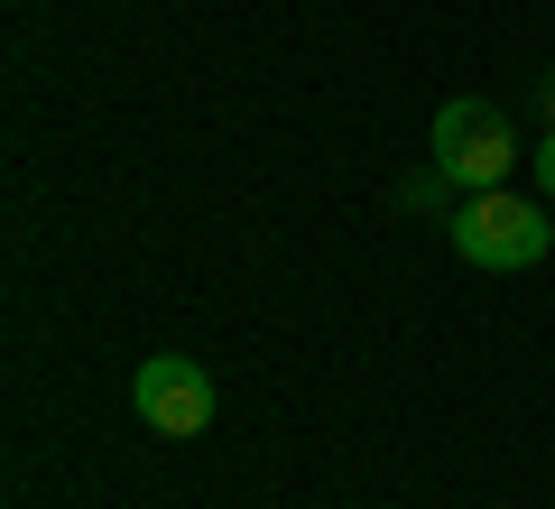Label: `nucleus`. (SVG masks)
Returning <instances> with one entry per match:
<instances>
[{"instance_id": "nucleus-6", "label": "nucleus", "mask_w": 555, "mask_h": 509, "mask_svg": "<svg viewBox=\"0 0 555 509\" xmlns=\"http://www.w3.org/2000/svg\"><path fill=\"white\" fill-rule=\"evenodd\" d=\"M537 102H546V130H555V65H546V75H537Z\"/></svg>"}, {"instance_id": "nucleus-5", "label": "nucleus", "mask_w": 555, "mask_h": 509, "mask_svg": "<svg viewBox=\"0 0 555 509\" xmlns=\"http://www.w3.org/2000/svg\"><path fill=\"white\" fill-rule=\"evenodd\" d=\"M528 157H537V195H546V204H555V130H546V139H537V149H528Z\"/></svg>"}, {"instance_id": "nucleus-3", "label": "nucleus", "mask_w": 555, "mask_h": 509, "mask_svg": "<svg viewBox=\"0 0 555 509\" xmlns=\"http://www.w3.org/2000/svg\"><path fill=\"white\" fill-rule=\"evenodd\" d=\"M130 408H139V427L149 435H167V445H185V435H204L214 427V371L204 361H185V353H149L130 371Z\"/></svg>"}, {"instance_id": "nucleus-2", "label": "nucleus", "mask_w": 555, "mask_h": 509, "mask_svg": "<svg viewBox=\"0 0 555 509\" xmlns=\"http://www.w3.org/2000/svg\"><path fill=\"white\" fill-rule=\"evenodd\" d=\"M426 157H436L463 195H481V186H509L518 130H509V112H500L491 93H454V102L436 112V130H426Z\"/></svg>"}, {"instance_id": "nucleus-1", "label": "nucleus", "mask_w": 555, "mask_h": 509, "mask_svg": "<svg viewBox=\"0 0 555 509\" xmlns=\"http://www.w3.org/2000/svg\"><path fill=\"white\" fill-rule=\"evenodd\" d=\"M454 251L473 269H537L555 251V204L546 195H509V186H481V195L454 204Z\"/></svg>"}, {"instance_id": "nucleus-4", "label": "nucleus", "mask_w": 555, "mask_h": 509, "mask_svg": "<svg viewBox=\"0 0 555 509\" xmlns=\"http://www.w3.org/2000/svg\"><path fill=\"white\" fill-rule=\"evenodd\" d=\"M398 195H408V204H454V195H463V186H454V177H444L436 157H426V167H416V177H408V186H398Z\"/></svg>"}]
</instances>
